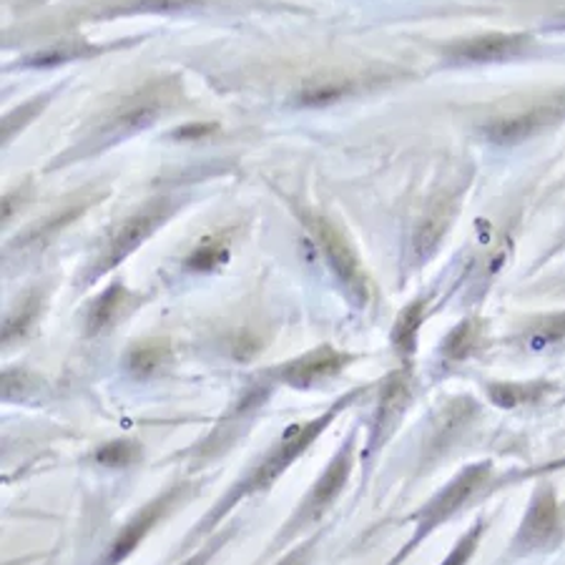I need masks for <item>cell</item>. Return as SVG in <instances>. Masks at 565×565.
<instances>
[{
    "label": "cell",
    "instance_id": "obj_11",
    "mask_svg": "<svg viewBox=\"0 0 565 565\" xmlns=\"http://www.w3.org/2000/svg\"><path fill=\"white\" fill-rule=\"evenodd\" d=\"M181 488H173L167 495H161V498L151 500L149 506L142 508L136 512V516L128 520L124 526V530L116 535V541L111 545V553H109V565H116L126 558V555H132L136 551V545L144 541V535L149 533V530L159 523V518L163 516V510L169 508V502L177 498Z\"/></svg>",
    "mask_w": 565,
    "mask_h": 565
},
{
    "label": "cell",
    "instance_id": "obj_28",
    "mask_svg": "<svg viewBox=\"0 0 565 565\" xmlns=\"http://www.w3.org/2000/svg\"><path fill=\"white\" fill-rule=\"evenodd\" d=\"M312 547H315V543H304L300 547H294V551L286 555V558H282L276 565H307L309 555H312Z\"/></svg>",
    "mask_w": 565,
    "mask_h": 565
},
{
    "label": "cell",
    "instance_id": "obj_26",
    "mask_svg": "<svg viewBox=\"0 0 565 565\" xmlns=\"http://www.w3.org/2000/svg\"><path fill=\"white\" fill-rule=\"evenodd\" d=\"M224 259H226V247L212 245V241H208V245H202L194 251V255H191L189 267L191 269H212L216 264H222Z\"/></svg>",
    "mask_w": 565,
    "mask_h": 565
},
{
    "label": "cell",
    "instance_id": "obj_13",
    "mask_svg": "<svg viewBox=\"0 0 565 565\" xmlns=\"http://www.w3.org/2000/svg\"><path fill=\"white\" fill-rule=\"evenodd\" d=\"M128 297H132V294H128V290L121 282H113L106 292L99 294V297L91 302L89 315H86V335L95 337L106 327H111L113 319L126 309Z\"/></svg>",
    "mask_w": 565,
    "mask_h": 565
},
{
    "label": "cell",
    "instance_id": "obj_15",
    "mask_svg": "<svg viewBox=\"0 0 565 565\" xmlns=\"http://www.w3.org/2000/svg\"><path fill=\"white\" fill-rule=\"evenodd\" d=\"M553 385L545 380L533 382H490L488 397L493 405L498 407H518V405H533L551 393Z\"/></svg>",
    "mask_w": 565,
    "mask_h": 565
},
{
    "label": "cell",
    "instance_id": "obj_3",
    "mask_svg": "<svg viewBox=\"0 0 565 565\" xmlns=\"http://www.w3.org/2000/svg\"><path fill=\"white\" fill-rule=\"evenodd\" d=\"M173 212H177V204H173L171 199H154V202L128 216V219L118 226V231L111 237L109 247L101 251L99 259H95V264L89 272V280H99L101 274L111 272V269L118 267L126 257H132L159 226L171 219Z\"/></svg>",
    "mask_w": 565,
    "mask_h": 565
},
{
    "label": "cell",
    "instance_id": "obj_1",
    "mask_svg": "<svg viewBox=\"0 0 565 565\" xmlns=\"http://www.w3.org/2000/svg\"><path fill=\"white\" fill-rule=\"evenodd\" d=\"M364 393V387H358L352 389L350 395H342L337 399V403L329 407L327 413H321L319 417H315V420L309 422H300L294 425V428L286 430L282 434V440L276 442V445L267 452V455L259 460L255 471H251L247 477H241V481L234 485L229 495H224L219 506H216L212 512H208V518L202 520V528H199V533L202 530H208L212 526L219 523V520L229 512L234 506H237L239 500L249 498V495H257L262 493L267 488H272V483L280 477L286 467H290L294 460H297L304 450H307L312 442H315L321 432H325L329 425L335 422V417L344 410V407H350L354 399H358L360 395Z\"/></svg>",
    "mask_w": 565,
    "mask_h": 565
},
{
    "label": "cell",
    "instance_id": "obj_20",
    "mask_svg": "<svg viewBox=\"0 0 565 565\" xmlns=\"http://www.w3.org/2000/svg\"><path fill=\"white\" fill-rule=\"evenodd\" d=\"M138 457H142V448H138L134 440H113L95 450V460L109 467L134 465Z\"/></svg>",
    "mask_w": 565,
    "mask_h": 565
},
{
    "label": "cell",
    "instance_id": "obj_22",
    "mask_svg": "<svg viewBox=\"0 0 565 565\" xmlns=\"http://www.w3.org/2000/svg\"><path fill=\"white\" fill-rule=\"evenodd\" d=\"M344 93H347V86L344 83L315 81V83H309L307 89L302 91L300 101L307 103V106H325V103H332L337 99H342Z\"/></svg>",
    "mask_w": 565,
    "mask_h": 565
},
{
    "label": "cell",
    "instance_id": "obj_27",
    "mask_svg": "<svg viewBox=\"0 0 565 565\" xmlns=\"http://www.w3.org/2000/svg\"><path fill=\"white\" fill-rule=\"evenodd\" d=\"M226 538H229V535H219V538H216V541H212L206 547H202V551H199L194 558H189V561H184L181 565H206L208 561H212V555L219 551Z\"/></svg>",
    "mask_w": 565,
    "mask_h": 565
},
{
    "label": "cell",
    "instance_id": "obj_12",
    "mask_svg": "<svg viewBox=\"0 0 565 565\" xmlns=\"http://www.w3.org/2000/svg\"><path fill=\"white\" fill-rule=\"evenodd\" d=\"M455 202H442L432 208L428 214V219H425L420 226H417L415 237H413V255L417 259V264L428 262V259L434 255V251L440 249L442 239H445V234L452 224V216H455Z\"/></svg>",
    "mask_w": 565,
    "mask_h": 565
},
{
    "label": "cell",
    "instance_id": "obj_18",
    "mask_svg": "<svg viewBox=\"0 0 565 565\" xmlns=\"http://www.w3.org/2000/svg\"><path fill=\"white\" fill-rule=\"evenodd\" d=\"M169 360V344L156 339V342H144L138 344L128 354V370L134 372L136 377H149L156 370H161Z\"/></svg>",
    "mask_w": 565,
    "mask_h": 565
},
{
    "label": "cell",
    "instance_id": "obj_19",
    "mask_svg": "<svg viewBox=\"0 0 565 565\" xmlns=\"http://www.w3.org/2000/svg\"><path fill=\"white\" fill-rule=\"evenodd\" d=\"M38 309H41L38 294H31L29 300H23L3 321V342H13L15 337H21L25 329L31 327V321L36 319Z\"/></svg>",
    "mask_w": 565,
    "mask_h": 565
},
{
    "label": "cell",
    "instance_id": "obj_4",
    "mask_svg": "<svg viewBox=\"0 0 565 565\" xmlns=\"http://www.w3.org/2000/svg\"><path fill=\"white\" fill-rule=\"evenodd\" d=\"M304 224L315 234L317 245L325 251L327 264L332 267L339 284L344 286L347 297L358 304V307H364V304L370 302V282L358 255H354L350 247V241L344 239V234L339 231L332 222L317 214H304Z\"/></svg>",
    "mask_w": 565,
    "mask_h": 565
},
{
    "label": "cell",
    "instance_id": "obj_7",
    "mask_svg": "<svg viewBox=\"0 0 565 565\" xmlns=\"http://www.w3.org/2000/svg\"><path fill=\"white\" fill-rule=\"evenodd\" d=\"M350 362H352V354L339 352L332 344H321L317 350L302 354V358H294L290 362L276 364V368H269L264 372V377L280 382V385L304 389V387H315L321 380L335 377L337 372H342Z\"/></svg>",
    "mask_w": 565,
    "mask_h": 565
},
{
    "label": "cell",
    "instance_id": "obj_25",
    "mask_svg": "<svg viewBox=\"0 0 565 565\" xmlns=\"http://www.w3.org/2000/svg\"><path fill=\"white\" fill-rule=\"evenodd\" d=\"M206 3V0H136L134 5H128L132 13H171L181 11V8H191Z\"/></svg>",
    "mask_w": 565,
    "mask_h": 565
},
{
    "label": "cell",
    "instance_id": "obj_24",
    "mask_svg": "<svg viewBox=\"0 0 565 565\" xmlns=\"http://www.w3.org/2000/svg\"><path fill=\"white\" fill-rule=\"evenodd\" d=\"M43 106H46V99H36L33 103H29V106H21V109H15L13 113H8V116L3 118V134H0V136H3V144L11 142L15 132H19L23 124H29V121L36 116V113Z\"/></svg>",
    "mask_w": 565,
    "mask_h": 565
},
{
    "label": "cell",
    "instance_id": "obj_9",
    "mask_svg": "<svg viewBox=\"0 0 565 565\" xmlns=\"http://www.w3.org/2000/svg\"><path fill=\"white\" fill-rule=\"evenodd\" d=\"M177 99V86L171 81L151 83L149 89H144L142 93H136L128 99L124 106L111 116V124L106 126L109 136H124L134 134L138 128L154 124V118L159 116L167 106V101Z\"/></svg>",
    "mask_w": 565,
    "mask_h": 565
},
{
    "label": "cell",
    "instance_id": "obj_23",
    "mask_svg": "<svg viewBox=\"0 0 565 565\" xmlns=\"http://www.w3.org/2000/svg\"><path fill=\"white\" fill-rule=\"evenodd\" d=\"M91 54H95V48L76 46V43H60V46H56V48L43 50V54L29 58L25 64L29 66H54V64H60V60H74V58L91 56Z\"/></svg>",
    "mask_w": 565,
    "mask_h": 565
},
{
    "label": "cell",
    "instance_id": "obj_17",
    "mask_svg": "<svg viewBox=\"0 0 565 565\" xmlns=\"http://www.w3.org/2000/svg\"><path fill=\"white\" fill-rule=\"evenodd\" d=\"M425 312H428V300H415L410 307L399 312V317L393 327V347L403 358H413L417 347V332H420Z\"/></svg>",
    "mask_w": 565,
    "mask_h": 565
},
{
    "label": "cell",
    "instance_id": "obj_2",
    "mask_svg": "<svg viewBox=\"0 0 565 565\" xmlns=\"http://www.w3.org/2000/svg\"><path fill=\"white\" fill-rule=\"evenodd\" d=\"M490 477H493V463H473L452 477L445 488L434 493L428 500V506L417 510L415 535L410 538V543L399 551L393 565H399V561H403L407 553H413L415 547L432 533V530H438L442 523H448L450 518H455L457 512L490 483Z\"/></svg>",
    "mask_w": 565,
    "mask_h": 565
},
{
    "label": "cell",
    "instance_id": "obj_6",
    "mask_svg": "<svg viewBox=\"0 0 565 565\" xmlns=\"http://www.w3.org/2000/svg\"><path fill=\"white\" fill-rule=\"evenodd\" d=\"M561 535V510L558 498L551 485H538L530 506L523 516L516 538H512V553L526 555L543 551L551 543L558 541Z\"/></svg>",
    "mask_w": 565,
    "mask_h": 565
},
{
    "label": "cell",
    "instance_id": "obj_16",
    "mask_svg": "<svg viewBox=\"0 0 565 565\" xmlns=\"http://www.w3.org/2000/svg\"><path fill=\"white\" fill-rule=\"evenodd\" d=\"M477 344H481V321L463 319L457 327L450 329V335L445 339H442L440 354L445 362L457 364L473 358Z\"/></svg>",
    "mask_w": 565,
    "mask_h": 565
},
{
    "label": "cell",
    "instance_id": "obj_21",
    "mask_svg": "<svg viewBox=\"0 0 565 565\" xmlns=\"http://www.w3.org/2000/svg\"><path fill=\"white\" fill-rule=\"evenodd\" d=\"M485 528H488V520L477 518L475 526L467 530L463 538H460V541L455 543V547H452V551H450L448 558L442 561L440 565H467V563H471L475 547H477V543H481V538L485 533Z\"/></svg>",
    "mask_w": 565,
    "mask_h": 565
},
{
    "label": "cell",
    "instance_id": "obj_10",
    "mask_svg": "<svg viewBox=\"0 0 565 565\" xmlns=\"http://www.w3.org/2000/svg\"><path fill=\"white\" fill-rule=\"evenodd\" d=\"M410 397H413L410 372L407 370L393 372V375L385 380V387H382L375 417H372L370 455H375V452L385 445L389 434L395 432V428L399 425V420H403V415L407 410V405H410Z\"/></svg>",
    "mask_w": 565,
    "mask_h": 565
},
{
    "label": "cell",
    "instance_id": "obj_14",
    "mask_svg": "<svg viewBox=\"0 0 565 565\" xmlns=\"http://www.w3.org/2000/svg\"><path fill=\"white\" fill-rule=\"evenodd\" d=\"M516 339L530 352H543V350H551V347H555V344H563L565 342V309L535 317Z\"/></svg>",
    "mask_w": 565,
    "mask_h": 565
},
{
    "label": "cell",
    "instance_id": "obj_8",
    "mask_svg": "<svg viewBox=\"0 0 565 565\" xmlns=\"http://www.w3.org/2000/svg\"><path fill=\"white\" fill-rule=\"evenodd\" d=\"M533 46V36L528 33H483V36L455 41L442 50L450 64H502L523 56Z\"/></svg>",
    "mask_w": 565,
    "mask_h": 565
},
{
    "label": "cell",
    "instance_id": "obj_5",
    "mask_svg": "<svg viewBox=\"0 0 565 565\" xmlns=\"http://www.w3.org/2000/svg\"><path fill=\"white\" fill-rule=\"evenodd\" d=\"M352 463H354V432L347 438V442H342V448L335 452V457L329 460V465L321 471L315 488L309 490V495L302 500L297 512L292 516L290 530H284V535L297 533L304 523H315V520L321 518V512L332 508V502L339 498V493L344 490L347 481H350Z\"/></svg>",
    "mask_w": 565,
    "mask_h": 565
}]
</instances>
